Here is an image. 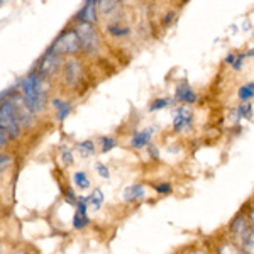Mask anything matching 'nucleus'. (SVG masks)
Segmentation results:
<instances>
[{
    "instance_id": "nucleus-1",
    "label": "nucleus",
    "mask_w": 254,
    "mask_h": 254,
    "mask_svg": "<svg viewBox=\"0 0 254 254\" xmlns=\"http://www.w3.org/2000/svg\"><path fill=\"white\" fill-rule=\"evenodd\" d=\"M44 83H46V81L38 75V71L32 69L29 75L20 81V85H19L20 95L24 97V100H26V104L29 105V109L34 112V116H38V114L46 110L48 92H46Z\"/></svg>"
},
{
    "instance_id": "nucleus-2",
    "label": "nucleus",
    "mask_w": 254,
    "mask_h": 254,
    "mask_svg": "<svg viewBox=\"0 0 254 254\" xmlns=\"http://www.w3.org/2000/svg\"><path fill=\"white\" fill-rule=\"evenodd\" d=\"M0 129H2L10 139H17L22 136V127H20L17 117H15L14 105H12V102H10V97L7 98V100L0 102Z\"/></svg>"
},
{
    "instance_id": "nucleus-3",
    "label": "nucleus",
    "mask_w": 254,
    "mask_h": 254,
    "mask_svg": "<svg viewBox=\"0 0 254 254\" xmlns=\"http://www.w3.org/2000/svg\"><path fill=\"white\" fill-rule=\"evenodd\" d=\"M49 49H51V51H55L56 55H60V56L76 55V53H81L80 39H78L76 31L75 29H68V31L61 32Z\"/></svg>"
},
{
    "instance_id": "nucleus-4",
    "label": "nucleus",
    "mask_w": 254,
    "mask_h": 254,
    "mask_svg": "<svg viewBox=\"0 0 254 254\" xmlns=\"http://www.w3.org/2000/svg\"><path fill=\"white\" fill-rule=\"evenodd\" d=\"M73 29L78 34L81 51L87 53V55H95L98 51V46H100V39H98V34L93 29V26L85 22H78Z\"/></svg>"
},
{
    "instance_id": "nucleus-5",
    "label": "nucleus",
    "mask_w": 254,
    "mask_h": 254,
    "mask_svg": "<svg viewBox=\"0 0 254 254\" xmlns=\"http://www.w3.org/2000/svg\"><path fill=\"white\" fill-rule=\"evenodd\" d=\"M34 69L38 71V75L44 81L51 80L53 76H55L56 73H58L60 69H61V56L56 55V53L51 51V49H48V51L44 53L43 58H41L39 64Z\"/></svg>"
},
{
    "instance_id": "nucleus-6",
    "label": "nucleus",
    "mask_w": 254,
    "mask_h": 254,
    "mask_svg": "<svg viewBox=\"0 0 254 254\" xmlns=\"http://www.w3.org/2000/svg\"><path fill=\"white\" fill-rule=\"evenodd\" d=\"M92 224V219L88 215V205H87V195H78V202L75 205V214H73L71 225L75 231H83Z\"/></svg>"
},
{
    "instance_id": "nucleus-7",
    "label": "nucleus",
    "mask_w": 254,
    "mask_h": 254,
    "mask_svg": "<svg viewBox=\"0 0 254 254\" xmlns=\"http://www.w3.org/2000/svg\"><path fill=\"white\" fill-rule=\"evenodd\" d=\"M83 78V68H81L80 61L68 60L63 66V81L68 87H76Z\"/></svg>"
},
{
    "instance_id": "nucleus-8",
    "label": "nucleus",
    "mask_w": 254,
    "mask_h": 254,
    "mask_svg": "<svg viewBox=\"0 0 254 254\" xmlns=\"http://www.w3.org/2000/svg\"><path fill=\"white\" fill-rule=\"evenodd\" d=\"M193 126V116L188 107H178L173 116V129L176 132H188Z\"/></svg>"
},
{
    "instance_id": "nucleus-9",
    "label": "nucleus",
    "mask_w": 254,
    "mask_h": 254,
    "mask_svg": "<svg viewBox=\"0 0 254 254\" xmlns=\"http://www.w3.org/2000/svg\"><path fill=\"white\" fill-rule=\"evenodd\" d=\"M249 227H251V224H249L248 214H246V212H241V214H237L234 219H232V222L229 224V236L237 243Z\"/></svg>"
},
{
    "instance_id": "nucleus-10",
    "label": "nucleus",
    "mask_w": 254,
    "mask_h": 254,
    "mask_svg": "<svg viewBox=\"0 0 254 254\" xmlns=\"http://www.w3.org/2000/svg\"><path fill=\"white\" fill-rule=\"evenodd\" d=\"M214 251L215 254H244L241 251L239 244H237L229 234L217 237L214 243Z\"/></svg>"
},
{
    "instance_id": "nucleus-11",
    "label": "nucleus",
    "mask_w": 254,
    "mask_h": 254,
    "mask_svg": "<svg viewBox=\"0 0 254 254\" xmlns=\"http://www.w3.org/2000/svg\"><path fill=\"white\" fill-rule=\"evenodd\" d=\"M97 9H98V0H85V5L81 7L76 19H78L80 22L93 26V24L97 22Z\"/></svg>"
},
{
    "instance_id": "nucleus-12",
    "label": "nucleus",
    "mask_w": 254,
    "mask_h": 254,
    "mask_svg": "<svg viewBox=\"0 0 254 254\" xmlns=\"http://www.w3.org/2000/svg\"><path fill=\"white\" fill-rule=\"evenodd\" d=\"M175 100L182 102V104L191 105V104H195V102H196V95H195V92L191 90V87L187 83V81H182V83H180L178 87H176V90H175Z\"/></svg>"
},
{
    "instance_id": "nucleus-13",
    "label": "nucleus",
    "mask_w": 254,
    "mask_h": 254,
    "mask_svg": "<svg viewBox=\"0 0 254 254\" xmlns=\"http://www.w3.org/2000/svg\"><path fill=\"white\" fill-rule=\"evenodd\" d=\"M146 196V187L142 183H134V185L126 187V190L122 191V198L127 203H134L137 200H142Z\"/></svg>"
},
{
    "instance_id": "nucleus-14",
    "label": "nucleus",
    "mask_w": 254,
    "mask_h": 254,
    "mask_svg": "<svg viewBox=\"0 0 254 254\" xmlns=\"http://www.w3.org/2000/svg\"><path fill=\"white\" fill-rule=\"evenodd\" d=\"M151 139H153V129H144V130H137V132L132 134V139H130V147L132 149H142V147H147L151 144Z\"/></svg>"
},
{
    "instance_id": "nucleus-15",
    "label": "nucleus",
    "mask_w": 254,
    "mask_h": 254,
    "mask_svg": "<svg viewBox=\"0 0 254 254\" xmlns=\"http://www.w3.org/2000/svg\"><path fill=\"white\" fill-rule=\"evenodd\" d=\"M105 202V195L102 191V188H93L92 191L87 195V205H88V210H100L102 205Z\"/></svg>"
},
{
    "instance_id": "nucleus-16",
    "label": "nucleus",
    "mask_w": 254,
    "mask_h": 254,
    "mask_svg": "<svg viewBox=\"0 0 254 254\" xmlns=\"http://www.w3.org/2000/svg\"><path fill=\"white\" fill-rule=\"evenodd\" d=\"M71 182L80 191H87V190L92 188V180H90L87 171H83V170L75 171V173L71 175Z\"/></svg>"
},
{
    "instance_id": "nucleus-17",
    "label": "nucleus",
    "mask_w": 254,
    "mask_h": 254,
    "mask_svg": "<svg viewBox=\"0 0 254 254\" xmlns=\"http://www.w3.org/2000/svg\"><path fill=\"white\" fill-rule=\"evenodd\" d=\"M51 104H53V109L56 110V121L58 122H63L64 119L69 116V112H71V104L63 100V98H55Z\"/></svg>"
},
{
    "instance_id": "nucleus-18",
    "label": "nucleus",
    "mask_w": 254,
    "mask_h": 254,
    "mask_svg": "<svg viewBox=\"0 0 254 254\" xmlns=\"http://www.w3.org/2000/svg\"><path fill=\"white\" fill-rule=\"evenodd\" d=\"M237 244H239L241 251L244 254H254V229L249 227L248 231L244 232V236L237 241Z\"/></svg>"
},
{
    "instance_id": "nucleus-19",
    "label": "nucleus",
    "mask_w": 254,
    "mask_h": 254,
    "mask_svg": "<svg viewBox=\"0 0 254 254\" xmlns=\"http://www.w3.org/2000/svg\"><path fill=\"white\" fill-rule=\"evenodd\" d=\"M76 151L81 158H93L97 154V144L92 139H85V141L76 142Z\"/></svg>"
},
{
    "instance_id": "nucleus-20",
    "label": "nucleus",
    "mask_w": 254,
    "mask_h": 254,
    "mask_svg": "<svg viewBox=\"0 0 254 254\" xmlns=\"http://www.w3.org/2000/svg\"><path fill=\"white\" fill-rule=\"evenodd\" d=\"M60 163L63 165V168H71L75 165V153H73L71 147L68 146L60 147Z\"/></svg>"
},
{
    "instance_id": "nucleus-21",
    "label": "nucleus",
    "mask_w": 254,
    "mask_h": 254,
    "mask_svg": "<svg viewBox=\"0 0 254 254\" xmlns=\"http://www.w3.org/2000/svg\"><path fill=\"white\" fill-rule=\"evenodd\" d=\"M117 144H119V142H117V139L114 136H100V137H98V144L97 146H100V153L107 154L112 149H116Z\"/></svg>"
},
{
    "instance_id": "nucleus-22",
    "label": "nucleus",
    "mask_w": 254,
    "mask_h": 254,
    "mask_svg": "<svg viewBox=\"0 0 254 254\" xmlns=\"http://www.w3.org/2000/svg\"><path fill=\"white\" fill-rule=\"evenodd\" d=\"M14 165V156L9 153H3V151H0V176L5 173L9 168Z\"/></svg>"
},
{
    "instance_id": "nucleus-23",
    "label": "nucleus",
    "mask_w": 254,
    "mask_h": 254,
    "mask_svg": "<svg viewBox=\"0 0 254 254\" xmlns=\"http://www.w3.org/2000/svg\"><path fill=\"white\" fill-rule=\"evenodd\" d=\"M63 200L68 203V205L75 207L76 202H78V195L75 193V190H73L71 187H64L63 188Z\"/></svg>"
},
{
    "instance_id": "nucleus-24",
    "label": "nucleus",
    "mask_w": 254,
    "mask_h": 254,
    "mask_svg": "<svg viewBox=\"0 0 254 254\" xmlns=\"http://www.w3.org/2000/svg\"><path fill=\"white\" fill-rule=\"evenodd\" d=\"M93 170H95V173L100 176V178H104V180L110 178V168L105 165V163L95 161V163H93Z\"/></svg>"
},
{
    "instance_id": "nucleus-25",
    "label": "nucleus",
    "mask_w": 254,
    "mask_h": 254,
    "mask_svg": "<svg viewBox=\"0 0 254 254\" xmlns=\"http://www.w3.org/2000/svg\"><path fill=\"white\" fill-rule=\"evenodd\" d=\"M254 97V83H248V85H243L239 88V98L243 102H248L249 98Z\"/></svg>"
},
{
    "instance_id": "nucleus-26",
    "label": "nucleus",
    "mask_w": 254,
    "mask_h": 254,
    "mask_svg": "<svg viewBox=\"0 0 254 254\" xmlns=\"http://www.w3.org/2000/svg\"><path fill=\"white\" fill-rule=\"evenodd\" d=\"M251 116H253V104H249V102L241 104L239 109H237V117L239 119H251Z\"/></svg>"
},
{
    "instance_id": "nucleus-27",
    "label": "nucleus",
    "mask_w": 254,
    "mask_h": 254,
    "mask_svg": "<svg viewBox=\"0 0 254 254\" xmlns=\"http://www.w3.org/2000/svg\"><path fill=\"white\" fill-rule=\"evenodd\" d=\"M153 190L158 191L159 195H170L171 191H173V185L168 183V182H159V183H154Z\"/></svg>"
},
{
    "instance_id": "nucleus-28",
    "label": "nucleus",
    "mask_w": 254,
    "mask_h": 254,
    "mask_svg": "<svg viewBox=\"0 0 254 254\" xmlns=\"http://www.w3.org/2000/svg\"><path fill=\"white\" fill-rule=\"evenodd\" d=\"M107 31L114 36V38H122V36H127L130 32L127 27H121V26H117V24H110L107 27Z\"/></svg>"
},
{
    "instance_id": "nucleus-29",
    "label": "nucleus",
    "mask_w": 254,
    "mask_h": 254,
    "mask_svg": "<svg viewBox=\"0 0 254 254\" xmlns=\"http://www.w3.org/2000/svg\"><path fill=\"white\" fill-rule=\"evenodd\" d=\"M168 105H170V100H168V98H156V100L151 102L149 110H151V112H156V110L166 109Z\"/></svg>"
},
{
    "instance_id": "nucleus-30",
    "label": "nucleus",
    "mask_w": 254,
    "mask_h": 254,
    "mask_svg": "<svg viewBox=\"0 0 254 254\" xmlns=\"http://www.w3.org/2000/svg\"><path fill=\"white\" fill-rule=\"evenodd\" d=\"M121 0H98V9L102 12H110Z\"/></svg>"
},
{
    "instance_id": "nucleus-31",
    "label": "nucleus",
    "mask_w": 254,
    "mask_h": 254,
    "mask_svg": "<svg viewBox=\"0 0 254 254\" xmlns=\"http://www.w3.org/2000/svg\"><path fill=\"white\" fill-rule=\"evenodd\" d=\"M147 154H149V159H153V161H159V149H158L156 144H153V142L147 146Z\"/></svg>"
},
{
    "instance_id": "nucleus-32",
    "label": "nucleus",
    "mask_w": 254,
    "mask_h": 254,
    "mask_svg": "<svg viewBox=\"0 0 254 254\" xmlns=\"http://www.w3.org/2000/svg\"><path fill=\"white\" fill-rule=\"evenodd\" d=\"M244 58H246L244 53H243V55H237V56H236V60H234V63H232V68H234V69H241V66H243Z\"/></svg>"
},
{
    "instance_id": "nucleus-33",
    "label": "nucleus",
    "mask_w": 254,
    "mask_h": 254,
    "mask_svg": "<svg viewBox=\"0 0 254 254\" xmlns=\"http://www.w3.org/2000/svg\"><path fill=\"white\" fill-rule=\"evenodd\" d=\"M187 254H212V253L205 248H191Z\"/></svg>"
},
{
    "instance_id": "nucleus-34",
    "label": "nucleus",
    "mask_w": 254,
    "mask_h": 254,
    "mask_svg": "<svg viewBox=\"0 0 254 254\" xmlns=\"http://www.w3.org/2000/svg\"><path fill=\"white\" fill-rule=\"evenodd\" d=\"M246 214H248L249 224H251V227L254 229V207H249V210H246Z\"/></svg>"
},
{
    "instance_id": "nucleus-35",
    "label": "nucleus",
    "mask_w": 254,
    "mask_h": 254,
    "mask_svg": "<svg viewBox=\"0 0 254 254\" xmlns=\"http://www.w3.org/2000/svg\"><path fill=\"white\" fill-rule=\"evenodd\" d=\"M234 60H236V55H234V53H231V55H229L227 58H225V63L232 64V63H234Z\"/></svg>"
},
{
    "instance_id": "nucleus-36",
    "label": "nucleus",
    "mask_w": 254,
    "mask_h": 254,
    "mask_svg": "<svg viewBox=\"0 0 254 254\" xmlns=\"http://www.w3.org/2000/svg\"><path fill=\"white\" fill-rule=\"evenodd\" d=\"M7 254H29L26 251V249H15V251H10V253H7Z\"/></svg>"
},
{
    "instance_id": "nucleus-37",
    "label": "nucleus",
    "mask_w": 254,
    "mask_h": 254,
    "mask_svg": "<svg viewBox=\"0 0 254 254\" xmlns=\"http://www.w3.org/2000/svg\"><path fill=\"white\" fill-rule=\"evenodd\" d=\"M0 254H5V251H3V246L0 244Z\"/></svg>"
},
{
    "instance_id": "nucleus-38",
    "label": "nucleus",
    "mask_w": 254,
    "mask_h": 254,
    "mask_svg": "<svg viewBox=\"0 0 254 254\" xmlns=\"http://www.w3.org/2000/svg\"><path fill=\"white\" fill-rule=\"evenodd\" d=\"M2 3H3V0H0V5H2Z\"/></svg>"
}]
</instances>
